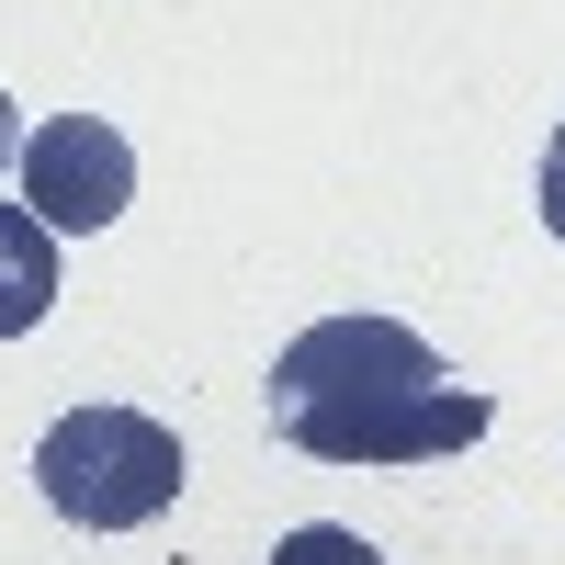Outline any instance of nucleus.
<instances>
[{
  "mask_svg": "<svg viewBox=\"0 0 565 565\" xmlns=\"http://www.w3.org/2000/svg\"><path fill=\"white\" fill-rule=\"evenodd\" d=\"M260 407H271V441H295L306 463H441L487 441L498 418L396 317H317L306 340H282Z\"/></svg>",
  "mask_w": 565,
  "mask_h": 565,
  "instance_id": "obj_1",
  "label": "nucleus"
},
{
  "mask_svg": "<svg viewBox=\"0 0 565 565\" xmlns=\"http://www.w3.org/2000/svg\"><path fill=\"white\" fill-rule=\"evenodd\" d=\"M181 476H193V452L148 407H68L34 441V487H45V509L68 532H148L181 498Z\"/></svg>",
  "mask_w": 565,
  "mask_h": 565,
  "instance_id": "obj_2",
  "label": "nucleus"
},
{
  "mask_svg": "<svg viewBox=\"0 0 565 565\" xmlns=\"http://www.w3.org/2000/svg\"><path fill=\"white\" fill-rule=\"evenodd\" d=\"M23 204L57 238H103L136 204V148L103 114H45V125H23Z\"/></svg>",
  "mask_w": 565,
  "mask_h": 565,
  "instance_id": "obj_3",
  "label": "nucleus"
},
{
  "mask_svg": "<svg viewBox=\"0 0 565 565\" xmlns=\"http://www.w3.org/2000/svg\"><path fill=\"white\" fill-rule=\"evenodd\" d=\"M45 306H57V226L34 204H0V340L45 328Z\"/></svg>",
  "mask_w": 565,
  "mask_h": 565,
  "instance_id": "obj_4",
  "label": "nucleus"
},
{
  "mask_svg": "<svg viewBox=\"0 0 565 565\" xmlns=\"http://www.w3.org/2000/svg\"><path fill=\"white\" fill-rule=\"evenodd\" d=\"M271 565H385L362 532H340V521H306V532H282L271 543Z\"/></svg>",
  "mask_w": 565,
  "mask_h": 565,
  "instance_id": "obj_5",
  "label": "nucleus"
},
{
  "mask_svg": "<svg viewBox=\"0 0 565 565\" xmlns=\"http://www.w3.org/2000/svg\"><path fill=\"white\" fill-rule=\"evenodd\" d=\"M532 204H543V226L565 238V125L543 136V181H532Z\"/></svg>",
  "mask_w": 565,
  "mask_h": 565,
  "instance_id": "obj_6",
  "label": "nucleus"
},
{
  "mask_svg": "<svg viewBox=\"0 0 565 565\" xmlns=\"http://www.w3.org/2000/svg\"><path fill=\"white\" fill-rule=\"evenodd\" d=\"M12 159H23V114L0 103V170H12Z\"/></svg>",
  "mask_w": 565,
  "mask_h": 565,
  "instance_id": "obj_7",
  "label": "nucleus"
}]
</instances>
